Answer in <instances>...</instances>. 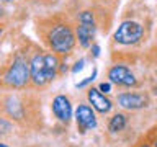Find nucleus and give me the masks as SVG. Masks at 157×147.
<instances>
[{
    "mask_svg": "<svg viewBox=\"0 0 157 147\" xmlns=\"http://www.w3.org/2000/svg\"><path fill=\"white\" fill-rule=\"evenodd\" d=\"M139 147H149V145H146V144H144V145H139Z\"/></svg>",
    "mask_w": 157,
    "mask_h": 147,
    "instance_id": "19",
    "label": "nucleus"
},
{
    "mask_svg": "<svg viewBox=\"0 0 157 147\" xmlns=\"http://www.w3.org/2000/svg\"><path fill=\"white\" fill-rule=\"evenodd\" d=\"M92 52H93V57H98V56H100V46H98V44H93V46H92Z\"/></svg>",
    "mask_w": 157,
    "mask_h": 147,
    "instance_id": "16",
    "label": "nucleus"
},
{
    "mask_svg": "<svg viewBox=\"0 0 157 147\" xmlns=\"http://www.w3.org/2000/svg\"><path fill=\"white\" fill-rule=\"evenodd\" d=\"M46 41L49 47L57 54H69L74 47L75 38H74L72 28L66 23H54L46 33Z\"/></svg>",
    "mask_w": 157,
    "mask_h": 147,
    "instance_id": "1",
    "label": "nucleus"
},
{
    "mask_svg": "<svg viewBox=\"0 0 157 147\" xmlns=\"http://www.w3.org/2000/svg\"><path fill=\"white\" fill-rule=\"evenodd\" d=\"M29 72H31V80L34 85H44L49 82L48 70H46V59L44 54H34L29 62Z\"/></svg>",
    "mask_w": 157,
    "mask_h": 147,
    "instance_id": "5",
    "label": "nucleus"
},
{
    "mask_svg": "<svg viewBox=\"0 0 157 147\" xmlns=\"http://www.w3.org/2000/svg\"><path fill=\"white\" fill-rule=\"evenodd\" d=\"M83 64H85V61H83V59H80L78 62H75V66L72 67V72H74V74H77L78 70H82V69H83Z\"/></svg>",
    "mask_w": 157,
    "mask_h": 147,
    "instance_id": "14",
    "label": "nucleus"
},
{
    "mask_svg": "<svg viewBox=\"0 0 157 147\" xmlns=\"http://www.w3.org/2000/svg\"><path fill=\"white\" fill-rule=\"evenodd\" d=\"M110 90H111V85H110V83H105V82L100 83V92H105V93H108Z\"/></svg>",
    "mask_w": 157,
    "mask_h": 147,
    "instance_id": "15",
    "label": "nucleus"
},
{
    "mask_svg": "<svg viewBox=\"0 0 157 147\" xmlns=\"http://www.w3.org/2000/svg\"><path fill=\"white\" fill-rule=\"evenodd\" d=\"M87 95H88V101H90V105L95 108L98 113H108L111 110V101L108 100V98L103 95L100 90H97V88H90Z\"/></svg>",
    "mask_w": 157,
    "mask_h": 147,
    "instance_id": "9",
    "label": "nucleus"
},
{
    "mask_svg": "<svg viewBox=\"0 0 157 147\" xmlns=\"http://www.w3.org/2000/svg\"><path fill=\"white\" fill-rule=\"evenodd\" d=\"M80 24L77 26V39L82 47H88L95 36V20L92 12H82L78 15Z\"/></svg>",
    "mask_w": 157,
    "mask_h": 147,
    "instance_id": "4",
    "label": "nucleus"
},
{
    "mask_svg": "<svg viewBox=\"0 0 157 147\" xmlns=\"http://www.w3.org/2000/svg\"><path fill=\"white\" fill-rule=\"evenodd\" d=\"M44 59H46V70H48V78L49 82L56 77L57 67H59V61L54 54H44Z\"/></svg>",
    "mask_w": 157,
    "mask_h": 147,
    "instance_id": "11",
    "label": "nucleus"
},
{
    "mask_svg": "<svg viewBox=\"0 0 157 147\" xmlns=\"http://www.w3.org/2000/svg\"><path fill=\"white\" fill-rule=\"evenodd\" d=\"M154 145H155V147H157V137H155V142H154Z\"/></svg>",
    "mask_w": 157,
    "mask_h": 147,
    "instance_id": "18",
    "label": "nucleus"
},
{
    "mask_svg": "<svg viewBox=\"0 0 157 147\" xmlns=\"http://www.w3.org/2000/svg\"><path fill=\"white\" fill-rule=\"evenodd\" d=\"M126 126V116L121 115V113H118V115H115L110 119V124H108V127H110L111 132H120L124 129Z\"/></svg>",
    "mask_w": 157,
    "mask_h": 147,
    "instance_id": "12",
    "label": "nucleus"
},
{
    "mask_svg": "<svg viewBox=\"0 0 157 147\" xmlns=\"http://www.w3.org/2000/svg\"><path fill=\"white\" fill-rule=\"evenodd\" d=\"M108 78H110V82L116 83V85H123V87H134L136 85L134 75L124 66H113L110 69V72H108Z\"/></svg>",
    "mask_w": 157,
    "mask_h": 147,
    "instance_id": "6",
    "label": "nucleus"
},
{
    "mask_svg": "<svg viewBox=\"0 0 157 147\" xmlns=\"http://www.w3.org/2000/svg\"><path fill=\"white\" fill-rule=\"evenodd\" d=\"M0 147H8L7 144H0Z\"/></svg>",
    "mask_w": 157,
    "mask_h": 147,
    "instance_id": "17",
    "label": "nucleus"
},
{
    "mask_svg": "<svg viewBox=\"0 0 157 147\" xmlns=\"http://www.w3.org/2000/svg\"><path fill=\"white\" fill-rule=\"evenodd\" d=\"M142 33H144V29H142L139 23L128 20V21H123L118 26L116 33H115V41L120 44H126V46L136 44L142 38Z\"/></svg>",
    "mask_w": 157,
    "mask_h": 147,
    "instance_id": "3",
    "label": "nucleus"
},
{
    "mask_svg": "<svg viewBox=\"0 0 157 147\" xmlns=\"http://www.w3.org/2000/svg\"><path fill=\"white\" fill-rule=\"evenodd\" d=\"M29 77H31V72H29L26 61L23 57H15L12 66L3 74V83L13 88H21L28 83Z\"/></svg>",
    "mask_w": 157,
    "mask_h": 147,
    "instance_id": "2",
    "label": "nucleus"
},
{
    "mask_svg": "<svg viewBox=\"0 0 157 147\" xmlns=\"http://www.w3.org/2000/svg\"><path fill=\"white\" fill-rule=\"evenodd\" d=\"M3 2H12V0H3Z\"/></svg>",
    "mask_w": 157,
    "mask_h": 147,
    "instance_id": "20",
    "label": "nucleus"
},
{
    "mask_svg": "<svg viewBox=\"0 0 157 147\" xmlns=\"http://www.w3.org/2000/svg\"><path fill=\"white\" fill-rule=\"evenodd\" d=\"M52 111H54V115H56V118L59 121L69 123L72 118V105H71V101H69V98L64 96V95L56 96L52 101Z\"/></svg>",
    "mask_w": 157,
    "mask_h": 147,
    "instance_id": "8",
    "label": "nucleus"
},
{
    "mask_svg": "<svg viewBox=\"0 0 157 147\" xmlns=\"http://www.w3.org/2000/svg\"><path fill=\"white\" fill-rule=\"evenodd\" d=\"M95 77H97V69H93V72H92V75H90V77H87L85 80H83V82H80V83H77V88H82V87H85V85H88V83H90V82L93 80V78H95Z\"/></svg>",
    "mask_w": 157,
    "mask_h": 147,
    "instance_id": "13",
    "label": "nucleus"
},
{
    "mask_svg": "<svg viewBox=\"0 0 157 147\" xmlns=\"http://www.w3.org/2000/svg\"><path fill=\"white\" fill-rule=\"evenodd\" d=\"M147 100L142 95L137 93H123L118 96V105L126 108V110H139V108L146 106Z\"/></svg>",
    "mask_w": 157,
    "mask_h": 147,
    "instance_id": "10",
    "label": "nucleus"
},
{
    "mask_svg": "<svg viewBox=\"0 0 157 147\" xmlns=\"http://www.w3.org/2000/svg\"><path fill=\"white\" fill-rule=\"evenodd\" d=\"M75 121L80 132H85L87 129H92L97 126L95 113L88 105H78V108L75 110Z\"/></svg>",
    "mask_w": 157,
    "mask_h": 147,
    "instance_id": "7",
    "label": "nucleus"
}]
</instances>
